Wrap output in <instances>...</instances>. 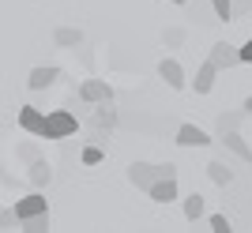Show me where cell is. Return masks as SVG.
<instances>
[{
  "mask_svg": "<svg viewBox=\"0 0 252 233\" xmlns=\"http://www.w3.org/2000/svg\"><path fill=\"white\" fill-rule=\"evenodd\" d=\"M211 15H215V23H230L233 19V4L230 0H211Z\"/></svg>",
  "mask_w": 252,
  "mask_h": 233,
  "instance_id": "obj_20",
  "label": "cell"
},
{
  "mask_svg": "<svg viewBox=\"0 0 252 233\" xmlns=\"http://www.w3.org/2000/svg\"><path fill=\"white\" fill-rule=\"evenodd\" d=\"M207 60L215 64L219 72H230V68H237V64H241V49H237V45H230V42H215Z\"/></svg>",
  "mask_w": 252,
  "mask_h": 233,
  "instance_id": "obj_4",
  "label": "cell"
},
{
  "mask_svg": "<svg viewBox=\"0 0 252 233\" xmlns=\"http://www.w3.org/2000/svg\"><path fill=\"white\" fill-rule=\"evenodd\" d=\"M158 177H177V166H173V162H132V166H128V180L143 192H147Z\"/></svg>",
  "mask_w": 252,
  "mask_h": 233,
  "instance_id": "obj_1",
  "label": "cell"
},
{
  "mask_svg": "<svg viewBox=\"0 0 252 233\" xmlns=\"http://www.w3.org/2000/svg\"><path fill=\"white\" fill-rule=\"evenodd\" d=\"M169 4H189V0H169Z\"/></svg>",
  "mask_w": 252,
  "mask_h": 233,
  "instance_id": "obj_29",
  "label": "cell"
},
{
  "mask_svg": "<svg viewBox=\"0 0 252 233\" xmlns=\"http://www.w3.org/2000/svg\"><path fill=\"white\" fill-rule=\"evenodd\" d=\"M241 109H245V113H252V94L245 98V106H241Z\"/></svg>",
  "mask_w": 252,
  "mask_h": 233,
  "instance_id": "obj_28",
  "label": "cell"
},
{
  "mask_svg": "<svg viewBox=\"0 0 252 233\" xmlns=\"http://www.w3.org/2000/svg\"><path fill=\"white\" fill-rule=\"evenodd\" d=\"M185 218H189V222L203 218V196H200V192H192L189 200H185Z\"/></svg>",
  "mask_w": 252,
  "mask_h": 233,
  "instance_id": "obj_19",
  "label": "cell"
},
{
  "mask_svg": "<svg viewBox=\"0 0 252 233\" xmlns=\"http://www.w3.org/2000/svg\"><path fill=\"white\" fill-rule=\"evenodd\" d=\"M53 38H57V45H61V49H72V45H83V30H79V27H61V30L53 34Z\"/></svg>",
  "mask_w": 252,
  "mask_h": 233,
  "instance_id": "obj_15",
  "label": "cell"
},
{
  "mask_svg": "<svg viewBox=\"0 0 252 233\" xmlns=\"http://www.w3.org/2000/svg\"><path fill=\"white\" fill-rule=\"evenodd\" d=\"M147 196L155 203H173V200H177V177H158L155 184L147 188Z\"/></svg>",
  "mask_w": 252,
  "mask_h": 233,
  "instance_id": "obj_7",
  "label": "cell"
},
{
  "mask_svg": "<svg viewBox=\"0 0 252 233\" xmlns=\"http://www.w3.org/2000/svg\"><path fill=\"white\" fill-rule=\"evenodd\" d=\"M38 211H49V200H45L42 192H31V196L15 200V214H19V218H31V214H38Z\"/></svg>",
  "mask_w": 252,
  "mask_h": 233,
  "instance_id": "obj_9",
  "label": "cell"
},
{
  "mask_svg": "<svg viewBox=\"0 0 252 233\" xmlns=\"http://www.w3.org/2000/svg\"><path fill=\"white\" fill-rule=\"evenodd\" d=\"M57 79H61V68H53V64H45V68H34V72H31L27 87H31V90H45V87H53Z\"/></svg>",
  "mask_w": 252,
  "mask_h": 233,
  "instance_id": "obj_11",
  "label": "cell"
},
{
  "mask_svg": "<svg viewBox=\"0 0 252 233\" xmlns=\"http://www.w3.org/2000/svg\"><path fill=\"white\" fill-rule=\"evenodd\" d=\"M19 226L27 233H45L49 230V211H38V214H31V218H19Z\"/></svg>",
  "mask_w": 252,
  "mask_h": 233,
  "instance_id": "obj_18",
  "label": "cell"
},
{
  "mask_svg": "<svg viewBox=\"0 0 252 233\" xmlns=\"http://www.w3.org/2000/svg\"><path fill=\"white\" fill-rule=\"evenodd\" d=\"M27 177H31L34 188H45V184L53 180V166H49L45 158H34V162H31V173H27Z\"/></svg>",
  "mask_w": 252,
  "mask_h": 233,
  "instance_id": "obj_14",
  "label": "cell"
},
{
  "mask_svg": "<svg viewBox=\"0 0 252 233\" xmlns=\"http://www.w3.org/2000/svg\"><path fill=\"white\" fill-rule=\"evenodd\" d=\"M79 132V120H75L68 109H53V113H45V132L42 139H68Z\"/></svg>",
  "mask_w": 252,
  "mask_h": 233,
  "instance_id": "obj_2",
  "label": "cell"
},
{
  "mask_svg": "<svg viewBox=\"0 0 252 233\" xmlns=\"http://www.w3.org/2000/svg\"><path fill=\"white\" fill-rule=\"evenodd\" d=\"M19 158L34 162V158H38V147H34V143H23V147H19Z\"/></svg>",
  "mask_w": 252,
  "mask_h": 233,
  "instance_id": "obj_25",
  "label": "cell"
},
{
  "mask_svg": "<svg viewBox=\"0 0 252 233\" xmlns=\"http://www.w3.org/2000/svg\"><path fill=\"white\" fill-rule=\"evenodd\" d=\"M158 75H162V79H166V87L169 90H185V87H189V79H185V68H181L177 60H162L158 64Z\"/></svg>",
  "mask_w": 252,
  "mask_h": 233,
  "instance_id": "obj_6",
  "label": "cell"
},
{
  "mask_svg": "<svg viewBox=\"0 0 252 233\" xmlns=\"http://www.w3.org/2000/svg\"><path fill=\"white\" fill-rule=\"evenodd\" d=\"M166 42H169V45H181V42H185V30H181V27H173V30H166Z\"/></svg>",
  "mask_w": 252,
  "mask_h": 233,
  "instance_id": "obj_26",
  "label": "cell"
},
{
  "mask_svg": "<svg viewBox=\"0 0 252 233\" xmlns=\"http://www.w3.org/2000/svg\"><path fill=\"white\" fill-rule=\"evenodd\" d=\"M79 102H87V106L113 102V87L105 83V79H83V87H79Z\"/></svg>",
  "mask_w": 252,
  "mask_h": 233,
  "instance_id": "obj_5",
  "label": "cell"
},
{
  "mask_svg": "<svg viewBox=\"0 0 252 233\" xmlns=\"http://www.w3.org/2000/svg\"><path fill=\"white\" fill-rule=\"evenodd\" d=\"M177 143H181V147H207L211 136L203 132L200 124H181L177 128Z\"/></svg>",
  "mask_w": 252,
  "mask_h": 233,
  "instance_id": "obj_10",
  "label": "cell"
},
{
  "mask_svg": "<svg viewBox=\"0 0 252 233\" xmlns=\"http://www.w3.org/2000/svg\"><path fill=\"white\" fill-rule=\"evenodd\" d=\"M222 143H226V147H230V154H237L241 162H252V147L245 143V136L237 132V128H233V132H222Z\"/></svg>",
  "mask_w": 252,
  "mask_h": 233,
  "instance_id": "obj_13",
  "label": "cell"
},
{
  "mask_svg": "<svg viewBox=\"0 0 252 233\" xmlns=\"http://www.w3.org/2000/svg\"><path fill=\"white\" fill-rule=\"evenodd\" d=\"M113 128H117V109H113V102H98L94 113H91V136H94V139H105Z\"/></svg>",
  "mask_w": 252,
  "mask_h": 233,
  "instance_id": "obj_3",
  "label": "cell"
},
{
  "mask_svg": "<svg viewBox=\"0 0 252 233\" xmlns=\"http://www.w3.org/2000/svg\"><path fill=\"white\" fill-rule=\"evenodd\" d=\"M215 79H219V68L211 60L200 64V72H196V79H192V87H196V94H211V87H215Z\"/></svg>",
  "mask_w": 252,
  "mask_h": 233,
  "instance_id": "obj_12",
  "label": "cell"
},
{
  "mask_svg": "<svg viewBox=\"0 0 252 233\" xmlns=\"http://www.w3.org/2000/svg\"><path fill=\"white\" fill-rule=\"evenodd\" d=\"M237 49H241V64H252V38L245 45H237Z\"/></svg>",
  "mask_w": 252,
  "mask_h": 233,
  "instance_id": "obj_27",
  "label": "cell"
},
{
  "mask_svg": "<svg viewBox=\"0 0 252 233\" xmlns=\"http://www.w3.org/2000/svg\"><path fill=\"white\" fill-rule=\"evenodd\" d=\"M211 230L215 233H230V218H226V214H211Z\"/></svg>",
  "mask_w": 252,
  "mask_h": 233,
  "instance_id": "obj_22",
  "label": "cell"
},
{
  "mask_svg": "<svg viewBox=\"0 0 252 233\" xmlns=\"http://www.w3.org/2000/svg\"><path fill=\"white\" fill-rule=\"evenodd\" d=\"M8 226H19V214H15V207H11V211H0V230H8Z\"/></svg>",
  "mask_w": 252,
  "mask_h": 233,
  "instance_id": "obj_23",
  "label": "cell"
},
{
  "mask_svg": "<svg viewBox=\"0 0 252 233\" xmlns=\"http://www.w3.org/2000/svg\"><path fill=\"white\" fill-rule=\"evenodd\" d=\"M102 162H105V150L102 147H94V143L83 147V166H102Z\"/></svg>",
  "mask_w": 252,
  "mask_h": 233,
  "instance_id": "obj_21",
  "label": "cell"
},
{
  "mask_svg": "<svg viewBox=\"0 0 252 233\" xmlns=\"http://www.w3.org/2000/svg\"><path fill=\"white\" fill-rule=\"evenodd\" d=\"M233 4V19H237V15H249L252 11V0H230Z\"/></svg>",
  "mask_w": 252,
  "mask_h": 233,
  "instance_id": "obj_24",
  "label": "cell"
},
{
  "mask_svg": "<svg viewBox=\"0 0 252 233\" xmlns=\"http://www.w3.org/2000/svg\"><path fill=\"white\" fill-rule=\"evenodd\" d=\"M207 177L215 180V184H222V188H226V184L233 180V170L226 166V162H207Z\"/></svg>",
  "mask_w": 252,
  "mask_h": 233,
  "instance_id": "obj_16",
  "label": "cell"
},
{
  "mask_svg": "<svg viewBox=\"0 0 252 233\" xmlns=\"http://www.w3.org/2000/svg\"><path fill=\"white\" fill-rule=\"evenodd\" d=\"M19 128H23V132H31V136H42V132H45V113H42V109H34V106H23L19 109Z\"/></svg>",
  "mask_w": 252,
  "mask_h": 233,
  "instance_id": "obj_8",
  "label": "cell"
},
{
  "mask_svg": "<svg viewBox=\"0 0 252 233\" xmlns=\"http://www.w3.org/2000/svg\"><path fill=\"white\" fill-rule=\"evenodd\" d=\"M241 120H245V109H237V113H219V116H215V128H219V136H222V132L241 128Z\"/></svg>",
  "mask_w": 252,
  "mask_h": 233,
  "instance_id": "obj_17",
  "label": "cell"
}]
</instances>
